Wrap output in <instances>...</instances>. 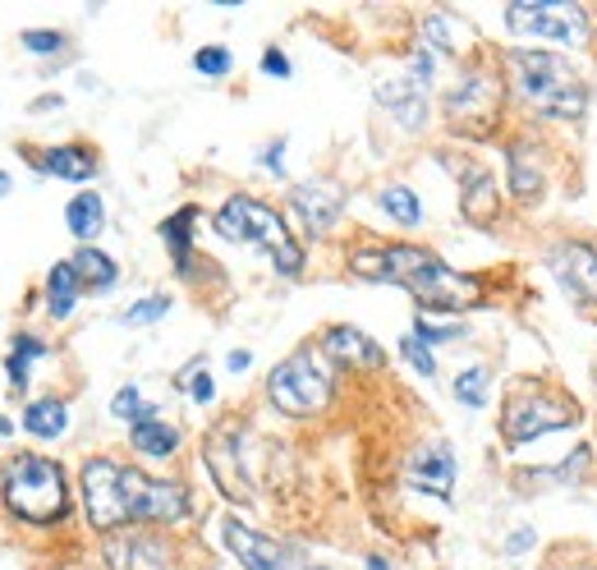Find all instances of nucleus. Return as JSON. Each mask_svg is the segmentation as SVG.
Instances as JSON below:
<instances>
[{"label":"nucleus","mask_w":597,"mask_h":570,"mask_svg":"<svg viewBox=\"0 0 597 570\" xmlns=\"http://www.w3.org/2000/svg\"><path fill=\"white\" fill-rule=\"evenodd\" d=\"M267 401L285 419H313V414H322L331 405V364L322 359L318 345H303L290 359H280L272 368Z\"/></svg>","instance_id":"obj_7"},{"label":"nucleus","mask_w":597,"mask_h":570,"mask_svg":"<svg viewBox=\"0 0 597 570\" xmlns=\"http://www.w3.org/2000/svg\"><path fill=\"white\" fill-rule=\"evenodd\" d=\"M505 97H511L505 74L488 70V64H469L446 97V124L474 143L492 139L501 129V116H505Z\"/></svg>","instance_id":"obj_6"},{"label":"nucleus","mask_w":597,"mask_h":570,"mask_svg":"<svg viewBox=\"0 0 597 570\" xmlns=\"http://www.w3.org/2000/svg\"><path fill=\"white\" fill-rule=\"evenodd\" d=\"M505 87L520 102V111L538 120H580L588 111V79L574 70V60L542 47L501 51Z\"/></svg>","instance_id":"obj_2"},{"label":"nucleus","mask_w":597,"mask_h":570,"mask_svg":"<svg viewBox=\"0 0 597 570\" xmlns=\"http://www.w3.org/2000/svg\"><path fill=\"white\" fill-rule=\"evenodd\" d=\"M14 189V180H10V170H0V199H5V193Z\"/></svg>","instance_id":"obj_47"},{"label":"nucleus","mask_w":597,"mask_h":570,"mask_svg":"<svg viewBox=\"0 0 597 570\" xmlns=\"http://www.w3.org/2000/svg\"><path fill=\"white\" fill-rule=\"evenodd\" d=\"M24 428L37 437V442H56V437L70 428V405L56 401V396L33 401V405L24 409Z\"/></svg>","instance_id":"obj_28"},{"label":"nucleus","mask_w":597,"mask_h":570,"mask_svg":"<svg viewBox=\"0 0 597 570\" xmlns=\"http://www.w3.org/2000/svg\"><path fill=\"white\" fill-rule=\"evenodd\" d=\"M102 557L110 570H175V547L152 530H120L106 534Z\"/></svg>","instance_id":"obj_12"},{"label":"nucleus","mask_w":597,"mask_h":570,"mask_svg":"<svg viewBox=\"0 0 597 570\" xmlns=\"http://www.w3.org/2000/svg\"><path fill=\"white\" fill-rule=\"evenodd\" d=\"M70 268L79 272L83 281V290H110V285L120 281V268H116V258L93 249V245H79V253L70 258Z\"/></svg>","instance_id":"obj_26"},{"label":"nucleus","mask_w":597,"mask_h":570,"mask_svg":"<svg viewBox=\"0 0 597 570\" xmlns=\"http://www.w3.org/2000/svg\"><path fill=\"white\" fill-rule=\"evenodd\" d=\"M203 460H207V470H212V478L220 484V492L226 497H235V501H249L253 492H249V484H244V460H239V437H230L226 428L220 432H212V442L203 447Z\"/></svg>","instance_id":"obj_18"},{"label":"nucleus","mask_w":597,"mask_h":570,"mask_svg":"<svg viewBox=\"0 0 597 570\" xmlns=\"http://www.w3.org/2000/svg\"><path fill=\"white\" fill-rule=\"evenodd\" d=\"M267 170H276V175H285V139H276V143H267V152L258 157Z\"/></svg>","instance_id":"obj_43"},{"label":"nucleus","mask_w":597,"mask_h":570,"mask_svg":"<svg viewBox=\"0 0 597 570\" xmlns=\"http://www.w3.org/2000/svg\"><path fill=\"white\" fill-rule=\"evenodd\" d=\"M401 355L409 359V368H414V372H423V378H437V359H432V349H428L423 341L405 336V341H401Z\"/></svg>","instance_id":"obj_38"},{"label":"nucleus","mask_w":597,"mask_h":570,"mask_svg":"<svg viewBox=\"0 0 597 570\" xmlns=\"http://www.w3.org/2000/svg\"><path fill=\"white\" fill-rule=\"evenodd\" d=\"M28 368H33V355H19V349H10V359H5V378L14 391H24L28 387Z\"/></svg>","instance_id":"obj_40"},{"label":"nucleus","mask_w":597,"mask_h":570,"mask_svg":"<svg viewBox=\"0 0 597 570\" xmlns=\"http://www.w3.org/2000/svg\"><path fill=\"white\" fill-rule=\"evenodd\" d=\"M0 437H14V424L5 419V414H0Z\"/></svg>","instance_id":"obj_49"},{"label":"nucleus","mask_w":597,"mask_h":570,"mask_svg":"<svg viewBox=\"0 0 597 570\" xmlns=\"http://www.w3.org/2000/svg\"><path fill=\"white\" fill-rule=\"evenodd\" d=\"M565 570H597V561H570Z\"/></svg>","instance_id":"obj_50"},{"label":"nucleus","mask_w":597,"mask_h":570,"mask_svg":"<svg viewBox=\"0 0 597 570\" xmlns=\"http://www.w3.org/2000/svg\"><path fill=\"white\" fill-rule=\"evenodd\" d=\"M378 207L391 216L395 226H405V230L423 226V203H418V193L409 185H382L378 189Z\"/></svg>","instance_id":"obj_29"},{"label":"nucleus","mask_w":597,"mask_h":570,"mask_svg":"<svg viewBox=\"0 0 597 570\" xmlns=\"http://www.w3.org/2000/svg\"><path fill=\"white\" fill-rule=\"evenodd\" d=\"M488 382H492V368L488 364H469L455 372V401L469 405V409H482L488 405Z\"/></svg>","instance_id":"obj_31"},{"label":"nucleus","mask_w":597,"mask_h":570,"mask_svg":"<svg viewBox=\"0 0 597 570\" xmlns=\"http://www.w3.org/2000/svg\"><path fill=\"white\" fill-rule=\"evenodd\" d=\"M349 272L359 281H382V285H405V290L423 304L428 313H464L482 309V281L446 268L432 249L418 245H372V249H349Z\"/></svg>","instance_id":"obj_1"},{"label":"nucleus","mask_w":597,"mask_h":570,"mask_svg":"<svg viewBox=\"0 0 597 570\" xmlns=\"http://www.w3.org/2000/svg\"><path fill=\"white\" fill-rule=\"evenodd\" d=\"M423 47L428 51H446V56H464L474 47V28L464 24L459 14H451V10H432L423 19Z\"/></svg>","instance_id":"obj_22"},{"label":"nucleus","mask_w":597,"mask_h":570,"mask_svg":"<svg viewBox=\"0 0 597 570\" xmlns=\"http://www.w3.org/2000/svg\"><path fill=\"white\" fill-rule=\"evenodd\" d=\"M60 106H64V97H41V102H33V111L41 116V111H60Z\"/></svg>","instance_id":"obj_46"},{"label":"nucleus","mask_w":597,"mask_h":570,"mask_svg":"<svg viewBox=\"0 0 597 570\" xmlns=\"http://www.w3.org/2000/svg\"><path fill=\"white\" fill-rule=\"evenodd\" d=\"M528 547H538V530H534V524H524V530H515L511 538H505V557H524Z\"/></svg>","instance_id":"obj_42"},{"label":"nucleus","mask_w":597,"mask_h":570,"mask_svg":"<svg viewBox=\"0 0 597 570\" xmlns=\"http://www.w3.org/2000/svg\"><path fill=\"white\" fill-rule=\"evenodd\" d=\"M303 570H326V566H303Z\"/></svg>","instance_id":"obj_51"},{"label":"nucleus","mask_w":597,"mask_h":570,"mask_svg":"<svg viewBox=\"0 0 597 570\" xmlns=\"http://www.w3.org/2000/svg\"><path fill=\"white\" fill-rule=\"evenodd\" d=\"M459 207H464V216H469L474 226H492L497 216H501V185L492 180L488 170H469L459 180Z\"/></svg>","instance_id":"obj_20"},{"label":"nucleus","mask_w":597,"mask_h":570,"mask_svg":"<svg viewBox=\"0 0 597 570\" xmlns=\"http://www.w3.org/2000/svg\"><path fill=\"white\" fill-rule=\"evenodd\" d=\"M505 28L524 41H547V47H588L593 14L574 0H515L505 5Z\"/></svg>","instance_id":"obj_8"},{"label":"nucleus","mask_w":597,"mask_h":570,"mask_svg":"<svg viewBox=\"0 0 597 570\" xmlns=\"http://www.w3.org/2000/svg\"><path fill=\"white\" fill-rule=\"evenodd\" d=\"M193 501L184 484L170 478H152L134 465H124V520L129 524H180L189 520Z\"/></svg>","instance_id":"obj_10"},{"label":"nucleus","mask_w":597,"mask_h":570,"mask_svg":"<svg viewBox=\"0 0 597 570\" xmlns=\"http://www.w3.org/2000/svg\"><path fill=\"white\" fill-rule=\"evenodd\" d=\"M580 424V405L570 396L551 387H538V378H520L505 396V409H501V442L520 451L528 442H538L547 432H565Z\"/></svg>","instance_id":"obj_5"},{"label":"nucleus","mask_w":597,"mask_h":570,"mask_svg":"<svg viewBox=\"0 0 597 570\" xmlns=\"http://www.w3.org/2000/svg\"><path fill=\"white\" fill-rule=\"evenodd\" d=\"M19 41H24V51H33V56H56L64 47V33L60 28H28Z\"/></svg>","instance_id":"obj_37"},{"label":"nucleus","mask_w":597,"mask_h":570,"mask_svg":"<svg viewBox=\"0 0 597 570\" xmlns=\"http://www.w3.org/2000/svg\"><path fill=\"white\" fill-rule=\"evenodd\" d=\"M230 372H249V364H253V355H249V349H230Z\"/></svg>","instance_id":"obj_45"},{"label":"nucleus","mask_w":597,"mask_h":570,"mask_svg":"<svg viewBox=\"0 0 597 570\" xmlns=\"http://www.w3.org/2000/svg\"><path fill=\"white\" fill-rule=\"evenodd\" d=\"M505 189H511V199L534 207L542 203L547 193V162H542V143L534 134H520L505 143Z\"/></svg>","instance_id":"obj_13"},{"label":"nucleus","mask_w":597,"mask_h":570,"mask_svg":"<svg viewBox=\"0 0 597 570\" xmlns=\"http://www.w3.org/2000/svg\"><path fill=\"white\" fill-rule=\"evenodd\" d=\"M64 226H70V235L79 239V245H93V239L102 235L106 226V203L97 189H83L70 199V207H64Z\"/></svg>","instance_id":"obj_23"},{"label":"nucleus","mask_w":597,"mask_h":570,"mask_svg":"<svg viewBox=\"0 0 597 570\" xmlns=\"http://www.w3.org/2000/svg\"><path fill=\"white\" fill-rule=\"evenodd\" d=\"M368 570H391V566H386V557H368Z\"/></svg>","instance_id":"obj_48"},{"label":"nucleus","mask_w":597,"mask_h":570,"mask_svg":"<svg viewBox=\"0 0 597 570\" xmlns=\"http://www.w3.org/2000/svg\"><path fill=\"white\" fill-rule=\"evenodd\" d=\"M432 74H437V56H432L428 47H418V51L409 56V79H414L418 87H428V83H432Z\"/></svg>","instance_id":"obj_39"},{"label":"nucleus","mask_w":597,"mask_h":570,"mask_svg":"<svg viewBox=\"0 0 597 570\" xmlns=\"http://www.w3.org/2000/svg\"><path fill=\"white\" fill-rule=\"evenodd\" d=\"M262 74H267V79H290V56H285L280 47H267V51H262Z\"/></svg>","instance_id":"obj_41"},{"label":"nucleus","mask_w":597,"mask_h":570,"mask_svg":"<svg viewBox=\"0 0 597 570\" xmlns=\"http://www.w3.org/2000/svg\"><path fill=\"white\" fill-rule=\"evenodd\" d=\"M180 387L193 396V405H212V396H216V382L207 378V368H203V364H189V368L180 372Z\"/></svg>","instance_id":"obj_36"},{"label":"nucleus","mask_w":597,"mask_h":570,"mask_svg":"<svg viewBox=\"0 0 597 570\" xmlns=\"http://www.w3.org/2000/svg\"><path fill=\"white\" fill-rule=\"evenodd\" d=\"M226 547L235 553V561L244 566V570H290V557H285V547L276 543V538H267V534H258V530H249L244 520H226Z\"/></svg>","instance_id":"obj_17"},{"label":"nucleus","mask_w":597,"mask_h":570,"mask_svg":"<svg viewBox=\"0 0 597 570\" xmlns=\"http://www.w3.org/2000/svg\"><path fill=\"white\" fill-rule=\"evenodd\" d=\"M318 349H322V359L331 368H359V372H382L386 368V349L372 341L363 326H349V322L322 332Z\"/></svg>","instance_id":"obj_15"},{"label":"nucleus","mask_w":597,"mask_h":570,"mask_svg":"<svg viewBox=\"0 0 597 570\" xmlns=\"http://www.w3.org/2000/svg\"><path fill=\"white\" fill-rule=\"evenodd\" d=\"M0 501L24 524H56L70 515V484L60 460L47 455H14L0 474Z\"/></svg>","instance_id":"obj_4"},{"label":"nucleus","mask_w":597,"mask_h":570,"mask_svg":"<svg viewBox=\"0 0 597 570\" xmlns=\"http://www.w3.org/2000/svg\"><path fill=\"white\" fill-rule=\"evenodd\" d=\"M212 226L220 239H230V245H253L262 249L280 276H299L303 272V249L295 245L290 226L280 222V212L267 207L262 199H253V193H230L226 203H220V212L212 216Z\"/></svg>","instance_id":"obj_3"},{"label":"nucleus","mask_w":597,"mask_h":570,"mask_svg":"<svg viewBox=\"0 0 597 570\" xmlns=\"http://www.w3.org/2000/svg\"><path fill=\"white\" fill-rule=\"evenodd\" d=\"M79 492H83V515L97 534L129 530V520H124V465L120 460H110V455L83 460Z\"/></svg>","instance_id":"obj_9"},{"label":"nucleus","mask_w":597,"mask_h":570,"mask_svg":"<svg viewBox=\"0 0 597 570\" xmlns=\"http://www.w3.org/2000/svg\"><path fill=\"white\" fill-rule=\"evenodd\" d=\"M37 170L41 175H56V180H70V185H83L97 175V157L87 152L83 143H60V147H47L37 157Z\"/></svg>","instance_id":"obj_21"},{"label":"nucleus","mask_w":597,"mask_h":570,"mask_svg":"<svg viewBox=\"0 0 597 570\" xmlns=\"http://www.w3.org/2000/svg\"><path fill=\"white\" fill-rule=\"evenodd\" d=\"M193 226H198V207H180L162 222V239L180 272H189V258H193Z\"/></svg>","instance_id":"obj_27"},{"label":"nucleus","mask_w":597,"mask_h":570,"mask_svg":"<svg viewBox=\"0 0 597 570\" xmlns=\"http://www.w3.org/2000/svg\"><path fill=\"white\" fill-rule=\"evenodd\" d=\"M290 212L308 226V235H331L345 212V189L336 180H303L290 189Z\"/></svg>","instance_id":"obj_16"},{"label":"nucleus","mask_w":597,"mask_h":570,"mask_svg":"<svg viewBox=\"0 0 597 570\" xmlns=\"http://www.w3.org/2000/svg\"><path fill=\"white\" fill-rule=\"evenodd\" d=\"M129 447H134L143 460H170L180 451V428H170L162 419H143L129 428Z\"/></svg>","instance_id":"obj_24"},{"label":"nucleus","mask_w":597,"mask_h":570,"mask_svg":"<svg viewBox=\"0 0 597 570\" xmlns=\"http://www.w3.org/2000/svg\"><path fill=\"white\" fill-rule=\"evenodd\" d=\"M551 276L561 281V290L570 295L574 309H597V249L588 239H565L547 258Z\"/></svg>","instance_id":"obj_11"},{"label":"nucleus","mask_w":597,"mask_h":570,"mask_svg":"<svg viewBox=\"0 0 597 570\" xmlns=\"http://www.w3.org/2000/svg\"><path fill=\"white\" fill-rule=\"evenodd\" d=\"M170 313V295H147V299H139V304H129L124 309V326H147V322H157V318H166Z\"/></svg>","instance_id":"obj_35"},{"label":"nucleus","mask_w":597,"mask_h":570,"mask_svg":"<svg viewBox=\"0 0 597 570\" xmlns=\"http://www.w3.org/2000/svg\"><path fill=\"white\" fill-rule=\"evenodd\" d=\"M378 102H382L405 129H423V124H428V97H423V87H418L409 74H405V79H382V83H378Z\"/></svg>","instance_id":"obj_19"},{"label":"nucleus","mask_w":597,"mask_h":570,"mask_svg":"<svg viewBox=\"0 0 597 570\" xmlns=\"http://www.w3.org/2000/svg\"><path fill=\"white\" fill-rule=\"evenodd\" d=\"M455 474L459 470H455V451H451L446 437H428V442H418L409 451V460H405V478H409V484L418 492L441 497V501L455 492Z\"/></svg>","instance_id":"obj_14"},{"label":"nucleus","mask_w":597,"mask_h":570,"mask_svg":"<svg viewBox=\"0 0 597 570\" xmlns=\"http://www.w3.org/2000/svg\"><path fill=\"white\" fill-rule=\"evenodd\" d=\"M110 414H116V419H129V428H134L143 419H157V405H147L139 396V387H120L116 401H110Z\"/></svg>","instance_id":"obj_33"},{"label":"nucleus","mask_w":597,"mask_h":570,"mask_svg":"<svg viewBox=\"0 0 597 570\" xmlns=\"http://www.w3.org/2000/svg\"><path fill=\"white\" fill-rule=\"evenodd\" d=\"M464 336H469V326H464V322H432L428 313L414 318V341H423L428 349L446 345V341H464Z\"/></svg>","instance_id":"obj_32"},{"label":"nucleus","mask_w":597,"mask_h":570,"mask_svg":"<svg viewBox=\"0 0 597 570\" xmlns=\"http://www.w3.org/2000/svg\"><path fill=\"white\" fill-rule=\"evenodd\" d=\"M79 295H83V281H79V272L70 268V262H56V268L47 272V313H51L56 322H64V318L74 313Z\"/></svg>","instance_id":"obj_25"},{"label":"nucleus","mask_w":597,"mask_h":570,"mask_svg":"<svg viewBox=\"0 0 597 570\" xmlns=\"http://www.w3.org/2000/svg\"><path fill=\"white\" fill-rule=\"evenodd\" d=\"M14 349H19V355L41 359V355H47V341H37V336H28V332H19V336H14Z\"/></svg>","instance_id":"obj_44"},{"label":"nucleus","mask_w":597,"mask_h":570,"mask_svg":"<svg viewBox=\"0 0 597 570\" xmlns=\"http://www.w3.org/2000/svg\"><path fill=\"white\" fill-rule=\"evenodd\" d=\"M588 474H593V442H580L561 465H551L534 478H551V484H561V488H574V484H588Z\"/></svg>","instance_id":"obj_30"},{"label":"nucleus","mask_w":597,"mask_h":570,"mask_svg":"<svg viewBox=\"0 0 597 570\" xmlns=\"http://www.w3.org/2000/svg\"><path fill=\"white\" fill-rule=\"evenodd\" d=\"M230 64H235L230 47H198V51H193V70L203 74V79H226Z\"/></svg>","instance_id":"obj_34"}]
</instances>
